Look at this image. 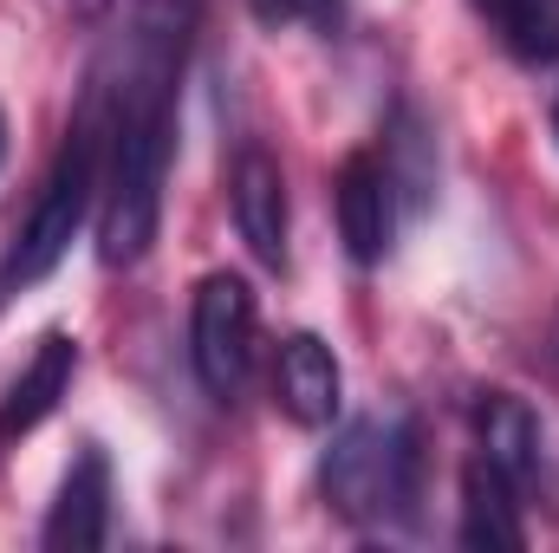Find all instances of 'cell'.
I'll use <instances>...</instances> for the list:
<instances>
[{
	"mask_svg": "<svg viewBox=\"0 0 559 553\" xmlns=\"http://www.w3.org/2000/svg\"><path fill=\"white\" fill-rule=\"evenodd\" d=\"M254 286L241 274H209L189 299V358H195V378L209 398L235 404L248 391V372H254Z\"/></svg>",
	"mask_w": 559,
	"mask_h": 553,
	"instance_id": "4",
	"label": "cell"
},
{
	"mask_svg": "<svg viewBox=\"0 0 559 553\" xmlns=\"http://www.w3.org/2000/svg\"><path fill=\"white\" fill-rule=\"evenodd\" d=\"M228 196H235V228L248 255L261 268H286V176H280L274 150L248 143L228 169Z\"/></svg>",
	"mask_w": 559,
	"mask_h": 553,
	"instance_id": "6",
	"label": "cell"
},
{
	"mask_svg": "<svg viewBox=\"0 0 559 553\" xmlns=\"http://www.w3.org/2000/svg\"><path fill=\"white\" fill-rule=\"evenodd\" d=\"M0 156H7V118H0Z\"/></svg>",
	"mask_w": 559,
	"mask_h": 553,
	"instance_id": "15",
	"label": "cell"
},
{
	"mask_svg": "<svg viewBox=\"0 0 559 553\" xmlns=\"http://www.w3.org/2000/svg\"><path fill=\"white\" fill-rule=\"evenodd\" d=\"M462 548H488V553L527 548V528L514 515V482L488 456H475L462 469Z\"/></svg>",
	"mask_w": 559,
	"mask_h": 553,
	"instance_id": "10",
	"label": "cell"
},
{
	"mask_svg": "<svg viewBox=\"0 0 559 553\" xmlns=\"http://www.w3.org/2000/svg\"><path fill=\"white\" fill-rule=\"evenodd\" d=\"M391 163L371 156V150H352L332 176V202H338V235H345V255L358 268H378L384 248H391Z\"/></svg>",
	"mask_w": 559,
	"mask_h": 553,
	"instance_id": "5",
	"label": "cell"
},
{
	"mask_svg": "<svg viewBox=\"0 0 559 553\" xmlns=\"http://www.w3.org/2000/svg\"><path fill=\"white\" fill-rule=\"evenodd\" d=\"M274 404L306 430H325L345 404V372L319 332H293L274 358Z\"/></svg>",
	"mask_w": 559,
	"mask_h": 553,
	"instance_id": "8",
	"label": "cell"
},
{
	"mask_svg": "<svg viewBox=\"0 0 559 553\" xmlns=\"http://www.w3.org/2000/svg\"><path fill=\"white\" fill-rule=\"evenodd\" d=\"M105 131H111V118H105V79H92L85 111L72 118V131H66L59 156H52V169H46V183H39V202H33V215H26V228H20L13 248H7L0 293L39 286V280L72 255V242H79V228H85V215H92V196H98Z\"/></svg>",
	"mask_w": 559,
	"mask_h": 553,
	"instance_id": "2",
	"label": "cell"
},
{
	"mask_svg": "<svg viewBox=\"0 0 559 553\" xmlns=\"http://www.w3.org/2000/svg\"><path fill=\"white\" fill-rule=\"evenodd\" d=\"M554 138H559V98H554Z\"/></svg>",
	"mask_w": 559,
	"mask_h": 553,
	"instance_id": "16",
	"label": "cell"
},
{
	"mask_svg": "<svg viewBox=\"0 0 559 553\" xmlns=\"http://www.w3.org/2000/svg\"><path fill=\"white\" fill-rule=\"evenodd\" d=\"M475 436H481V456H488L514 489L540 475V423H534V411H527L521 398L488 391V398L475 404Z\"/></svg>",
	"mask_w": 559,
	"mask_h": 553,
	"instance_id": "11",
	"label": "cell"
},
{
	"mask_svg": "<svg viewBox=\"0 0 559 553\" xmlns=\"http://www.w3.org/2000/svg\"><path fill=\"white\" fill-rule=\"evenodd\" d=\"M481 7H495V0H481Z\"/></svg>",
	"mask_w": 559,
	"mask_h": 553,
	"instance_id": "17",
	"label": "cell"
},
{
	"mask_svg": "<svg viewBox=\"0 0 559 553\" xmlns=\"http://www.w3.org/2000/svg\"><path fill=\"white\" fill-rule=\"evenodd\" d=\"M202 20V0H131L124 33V79L111 111V169L98 202V261L138 268L163 222V176H169V131H176V79L189 59V33Z\"/></svg>",
	"mask_w": 559,
	"mask_h": 553,
	"instance_id": "1",
	"label": "cell"
},
{
	"mask_svg": "<svg viewBox=\"0 0 559 553\" xmlns=\"http://www.w3.org/2000/svg\"><path fill=\"white\" fill-rule=\"evenodd\" d=\"M488 13H495L508 52H514L521 66L559 59V0H495Z\"/></svg>",
	"mask_w": 559,
	"mask_h": 553,
	"instance_id": "12",
	"label": "cell"
},
{
	"mask_svg": "<svg viewBox=\"0 0 559 553\" xmlns=\"http://www.w3.org/2000/svg\"><path fill=\"white\" fill-rule=\"evenodd\" d=\"M325 508L338 521H384L417 502V430L411 423H345L319 462Z\"/></svg>",
	"mask_w": 559,
	"mask_h": 553,
	"instance_id": "3",
	"label": "cell"
},
{
	"mask_svg": "<svg viewBox=\"0 0 559 553\" xmlns=\"http://www.w3.org/2000/svg\"><path fill=\"white\" fill-rule=\"evenodd\" d=\"M72 372H79V345L66 339V332H46L39 345H33V358H26V372L7 385V398H0V443H20V436H33L46 416L59 411V398L72 391Z\"/></svg>",
	"mask_w": 559,
	"mask_h": 553,
	"instance_id": "9",
	"label": "cell"
},
{
	"mask_svg": "<svg viewBox=\"0 0 559 553\" xmlns=\"http://www.w3.org/2000/svg\"><path fill=\"white\" fill-rule=\"evenodd\" d=\"M66 7H72V13H85V20H98V13H105V7H118V0H66Z\"/></svg>",
	"mask_w": 559,
	"mask_h": 553,
	"instance_id": "14",
	"label": "cell"
},
{
	"mask_svg": "<svg viewBox=\"0 0 559 553\" xmlns=\"http://www.w3.org/2000/svg\"><path fill=\"white\" fill-rule=\"evenodd\" d=\"M332 7L338 0H267L274 20H332Z\"/></svg>",
	"mask_w": 559,
	"mask_h": 553,
	"instance_id": "13",
	"label": "cell"
},
{
	"mask_svg": "<svg viewBox=\"0 0 559 553\" xmlns=\"http://www.w3.org/2000/svg\"><path fill=\"white\" fill-rule=\"evenodd\" d=\"M105 534H111V462H105V449H79L59 482V502L39 528V548L92 553L105 548Z\"/></svg>",
	"mask_w": 559,
	"mask_h": 553,
	"instance_id": "7",
	"label": "cell"
}]
</instances>
